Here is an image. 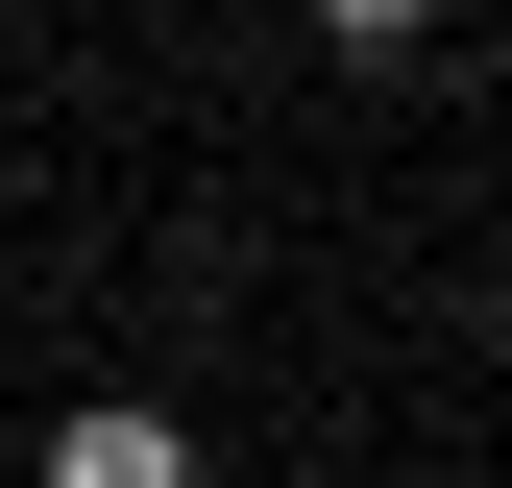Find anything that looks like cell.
I'll list each match as a JSON object with an SVG mask.
<instances>
[{
    "label": "cell",
    "instance_id": "obj_1",
    "mask_svg": "<svg viewBox=\"0 0 512 488\" xmlns=\"http://www.w3.org/2000/svg\"><path fill=\"white\" fill-rule=\"evenodd\" d=\"M196 464V415H147V391H74L49 415V488H171Z\"/></svg>",
    "mask_w": 512,
    "mask_h": 488
},
{
    "label": "cell",
    "instance_id": "obj_2",
    "mask_svg": "<svg viewBox=\"0 0 512 488\" xmlns=\"http://www.w3.org/2000/svg\"><path fill=\"white\" fill-rule=\"evenodd\" d=\"M317 25H342V49H415V25H439V0H317Z\"/></svg>",
    "mask_w": 512,
    "mask_h": 488
}]
</instances>
